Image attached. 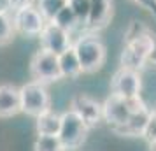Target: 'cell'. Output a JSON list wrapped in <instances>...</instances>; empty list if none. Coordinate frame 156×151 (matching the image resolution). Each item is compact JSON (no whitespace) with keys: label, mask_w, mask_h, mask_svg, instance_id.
I'll use <instances>...</instances> for the list:
<instances>
[{"label":"cell","mask_w":156,"mask_h":151,"mask_svg":"<svg viewBox=\"0 0 156 151\" xmlns=\"http://www.w3.org/2000/svg\"><path fill=\"white\" fill-rule=\"evenodd\" d=\"M77 53V58L83 67V74H91L102 69L105 62V44L97 35H81L72 44Z\"/></svg>","instance_id":"obj_1"},{"label":"cell","mask_w":156,"mask_h":151,"mask_svg":"<svg viewBox=\"0 0 156 151\" xmlns=\"http://www.w3.org/2000/svg\"><path fill=\"white\" fill-rule=\"evenodd\" d=\"M154 51H156L154 39L149 35L147 32H144L140 35L126 41V46L121 53V67L140 70L142 67L147 63V60L153 58Z\"/></svg>","instance_id":"obj_2"},{"label":"cell","mask_w":156,"mask_h":151,"mask_svg":"<svg viewBox=\"0 0 156 151\" xmlns=\"http://www.w3.org/2000/svg\"><path fill=\"white\" fill-rule=\"evenodd\" d=\"M20 97H21V113H25L27 116L37 118L44 111L51 109V97L46 84L41 81L25 83L20 88Z\"/></svg>","instance_id":"obj_3"},{"label":"cell","mask_w":156,"mask_h":151,"mask_svg":"<svg viewBox=\"0 0 156 151\" xmlns=\"http://www.w3.org/2000/svg\"><path fill=\"white\" fill-rule=\"evenodd\" d=\"M90 132V127L79 118L70 107L65 113H62V127L58 132V137L63 144L65 151L77 149L86 141V135Z\"/></svg>","instance_id":"obj_4"},{"label":"cell","mask_w":156,"mask_h":151,"mask_svg":"<svg viewBox=\"0 0 156 151\" xmlns=\"http://www.w3.org/2000/svg\"><path fill=\"white\" fill-rule=\"evenodd\" d=\"M30 74H32L34 81H41L44 84L63 79L62 70H60L58 55H55L48 49H42V48L35 51L32 60H30Z\"/></svg>","instance_id":"obj_5"},{"label":"cell","mask_w":156,"mask_h":151,"mask_svg":"<svg viewBox=\"0 0 156 151\" xmlns=\"http://www.w3.org/2000/svg\"><path fill=\"white\" fill-rule=\"evenodd\" d=\"M12 23L16 34H21L25 37H39L48 21L37 5H28L12 13Z\"/></svg>","instance_id":"obj_6"},{"label":"cell","mask_w":156,"mask_h":151,"mask_svg":"<svg viewBox=\"0 0 156 151\" xmlns=\"http://www.w3.org/2000/svg\"><path fill=\"white\" fill-rule=\"evenodd\" d=\"M130 102H132V116H130V120L123 127L114 128L112 132H116L118 135H125V137H142L144 128H146L153 111L144 104V100L140 97L130 99Z\"/></svg>","instance_id":"obj_7"},{"label":"cell","mask_w":156,"mask_h":151,"mask_svg":"<svg viewBox=\"0 0 156 151\" xmlns=\"http://www.w3.org/2000/svg\"><path fill=\"white\" fill-rule=\"evenodd\" d=\"M140 74H139V70H133V69L121 67L114 72L112 79H111V93L125 97V99L140 97Z\"/></svg>","instance_id":"obj_8"},{"label":"cell","mask_w":156,"mask_h":151,"mask_svg":"<svg viewBox=\"0 0 156 151\" xmlns=\"http://www.w3.org/2000/svg\"><path fill=\"white\" fill-rule=\"evenodd\" d=\"M102 107H104V120L111 127V130L123 127L132 116L130 99H125V97H119V95L111 93L105 99V102L102 104Z\"/></svg>","instance_id":"obj_9"},{"label":"cell","mask_w":156,"mask_h":151,"mask_svg":"<svg viewBox=\"0 0 156 151\" xmlns=\"http://www.w3.org/2000/svg\"><path fill=\"white\" fill-rule=\"evenodd\" d=\"M70 109L90 128L97 127L104 120V107H102V104L97 102L95 99H91L90 95H84V93L76 95L70 100Z\"/></svg>","instance_id":"obj_10"},{"label":"cell","mask_w":156,"mask_h":151,"mask_svg":"<svg viewBox=\"0 0 156 151\" xmlns=\"http://www.w3.org/2000/svg\"><path fill=\"white\" fill-rule=\"evenodd\" d=\"M41 48L48 49L55 55L63 53L65 49H69L72 46L70 42V32H67L65 28H62L60 25H56L55 21H48L44 30L41 32Z\"/></svg>","instance_id":"obj_11"},{"label":"cell","mask_w":156,"mask_h":151,"mask_svg":"<svg viewBox=\"0 0 156 151\" xmlns=\"http://www.w3.org/2000/svg\"><path fill=\"white\" fill-rule=\"evenodd\" d=\"M21 113L20 88L14 84H0V118H12Z\"/></svg>","instance_id":"obj_12"},{"label":"cell","mask_w":156,"mask_h":151,"mask_svg":"<svg viewBox=\"0 0 156 151\" xmlns=\"http://www.w3.org/2000/svg\"><path fill=\"white\" fill-rule=\"evenodd\" d=\"M112 18V0H91L86 27L90 30L104 28Z\"/></svg>","instance_id":"obj_13"},{"label":"cell","mask_w":156,"mask_h":151,"mask_svg":"<svg viewBox=\"0 0 156 151\" xmlns=\"http://www.w3.org/2000/svg\"><path fill=\"white\" fill-rule=\"evenodd\" d=\"M58 62H60L62 77H65V79H76V77H79L83 74V67H81V62H79L74 46L65 49L63 53H60L58 55Z\"/></svg>","instance_id":"obj_14"},{"label":"cell","mask_w":156,"mask_h":151,"mask_svg":"<svg viewBox=\"0 0 156 151\" xmlns=\"http://www.w3.org/2000/svg\"><path fill=\"white\" fill-rule=\"evenodd\" d=\"M62 127V114L55 113L53 109L44 111L42 114L35 118V130L37 134H44V135H58Z\"/></svg>","instance_id":"obj_15"},{"label":"cell","mask_w":156,"mask_h":151,"mask_svg":"<svg viewBox=\"0 0 156 151\" xmlns=\"http://www.w3.org/2000/svg\"><path fill=\"white\" fill-rule=\"evenodd\" d=\"M14 23H12V13L9 9H0V46L7 44L14 37Z\"/></svg>","instance_id":"obj_16"},{"label":"cell","mask_w":156,"mask_h":151,"mask_svg":"<svg viewBox=\"0 0 156 151\" xmlns=\"http://www.w3.org/2000/svg\"><path fill=\"white\" fill-rule=\"evenodd\" d=\"M67 4L69 0H37V9L46 18V21H53Z\"/></svg>","instance_id":"obj_17"},{"label":"cell","mask_w":156,"mask_h":151,"mask_svg":"<svg viewBox=\"0 0 156 151\" xmlns=\"http://www.w3.org/2000/svg\"><path fill=\"white\" fill-rule=\"evenodd\" d=\"M34 151H65V148L58 135L37 134V139L34 142Z\"/></svg>","instance_id":"obj_18"},{"label":"cell","mask_w":156,"mask_h":151,"mask_svg":"<svg viewBox=\"0 0 156 151\" xmlns=\"http://www.w3.org/2000/svg\"><path fill=\"white\" fill-rule=\"evenodd\" d=\"M53 21L56 23V25H60L62 28H65L67 32H72V30L76 28L77 25H81L79 23V20H77V16H76V13L72 11V7L67 4L60 13L56 14V18L53 20Z\"/></svg>","instance_id":"obj_19"},{"label":"cell","mask_w":156,"mask_h":151,"mask_svg":"<svg viewBox=\"0 0 156 151\" xmlns=\"http://www.w3.org/2000/svg\"><path fill=\"white\" fill-rule=\"evenodd\" d=\"M69 5H70L72 11L76 13L79 23L86 27L88 14H90V5H91V0H69Z\"/></svg>","instance_id":"obj_20"},{"label":"cell","mask_w":156,"mask_h":151,"mask_svg":"<svg viewBox=\"0 0 156 151\" xmlns=\"http://www.w3.org/2000/svg\"><path fill=\"white\" fill-rule=\"evenodd\" d=\"M142 137L146 139V142H147V144L156 139V113H154V111H153V114H151L147 125H146V128H144Z\"/></svg>","instance_id":"obj_21"},{"label":"cell","mask_w":156,"mask_h":151,"mask_svg":"<svg viewBox=\"0 0 156 151\" xmlns=\"http://www.w3.org/2000/svg\"><path fill=\"white\" fill-rule=\"evenodd\" d=\"M32 2H34V0H5V7H7L11 13H14V11H18V9L34 5Z\"/></svg>","instance_id":"obj_22"},{"label":"cell","mask_w":156,"mask_h":151,"mask_svg":"<svg viewBox=\"0 0 156 151\" xmlns=\"http://www.w3.org/2000/svg\"><path fill=\"white\" fill-rule=\"evenodd\" d=\"M149 151H156V139L149 142Z\"/></svg>","instance_id":"obj_23"},{"label":"cell","mask_w":156,"mask_h":151,"mask_svg":"<svg viewBox=\"0 0 156 151\" xmlns=\"http://www.w3.org/2000/svg\"><path fill=\"white\" fill-rule=\"evenodd\" d=\"M154 113H156V109H154Z\"/></svg>","instance_id":"obj_24"}]
</instances>
